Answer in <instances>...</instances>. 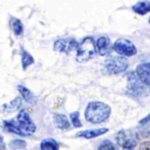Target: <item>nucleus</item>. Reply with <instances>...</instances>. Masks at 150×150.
I'll return each mask as SVG.
<instances>
[{
	"mask_svg": "<svg viewBox=\"0 0 150 150\" xmlns=\"http://www.w3.org/2000/svg\"><path fill=\"white\" fill-rule=\"evenodd\" d=\"M111 108L101 101H90L84 109V118L91 124H100L107 122L110 117Z\"/></svg>",
	"mask_w": 150,
	"mask_h": 150,
	"instance_id": "1",
	"label": "nucleus"
},
{
	"mask_svg": "<svg viewBox=\"0 0 150 150\" xmlns=\"http://www.w3.org/2000/svg\"><path fill=\"white\" fill-rule=\"evenodd\" d=\"M97 53L96 48V41L93 36H86L79 45V48L76 50V61L77 62H87L91 60L95 54Z\"/></svg>",
	"mask_w": 150,
	"mask_h": 150,
	"instance_id": "2",
	"label": "nucleus"
},
{
	"mask_svg": "<svg viewBox=\"0 0 150 150\" xmlns=\"http://www.w3.org/2000/svg\"><path fill=\"white\" fill-rule=\"evenodd\" d=\"M129 62L123 56H110L104 62V68L108 74H122L128 69Z\"/></svg>",
	"mask_w": 150,
	"mask_h": 150,
	"instance_id": "3",
	"label": "nucleus"
},
{
	"mask_svg": "<svg viewBox=\"0 0 150 150\" xmlns=\"http://www.w3.org/2000/svg\"><path fill=\"white\" fill-rule=\"evenodd\" d=\"M115 138L116 143L124 150H134L138 141L136 132L131 130H120L115 135Z\"/></svg>",
	"mask_w": 150,
	"mask_h": 150,
	"instance_id": "4",
	"label": "nucleus"
},
{
	"mask_svg": "<svg viewBox=\"0 0 150 150\" xmlns=\"http://www.w3.org/2000/svg\"><path fill=\"white\" fill-rule=\"evenodd\" d=\"M15 121H16L19 128L21 129V131L23 132L25 136H29V135H32V134L35 132L36 127H35V124H34L30 115L27 112L26 109H22V110L19 111Z\"/></svg>",
	"mask_w": 150,
	"mask_h": 150,
	"instance_id": "5",
	"label": "nucleus"
},
{
	"mask_svg": "<svg viewBox=\"0 0 150 150\" xmlns=\"http://www.w3.org/2000/svg\"><path fill=\"white\" fill-rule=\"evenodd\" d=\"M112 50L123 57H129L137 54L136 46L128 39H117L112 45Z\"/></svg>",
	"mask_w": 150,
	"mask_h": 150,
	"instance_id": "6",
	"label": "nucleus"
},
{
	"mask_svg": "<svg viewBox=\"0 0 150 150\" xmlns=\"http://www.w3.org/2000/svg\"><path fill=\"white\" fill-rule=\"evenodd\" d=\"M79 45L80 43L75 39H73V38H63V39H57L56 41H54L53 48L56 52L69 54V53H71L75 49L77 50Z\"/></svg>",
	"mask_w": 150,
	"mask_h": 150,
	"instance_id": "7",
	"label": "nucleus"
},
{
	"mask_svg": "<svg viewBox=\"0 0 150 150\" xmlns=\"http://www.w3.org/2000/svg\"><path fill=\"white\" fill-rule=\"evenodd\" d=\"M128 89L131 91L132 95H145L146 91L144 89V84L138 79L136 71H131L128 74Z\"/></svg>",
	"mask_w": 150,
	"mask_h": 150,
	"instance_id": "8",
	"label": "nucleus"
},
{
	"mask_svg": "<svg viewBox=\"0 0 150 150\" xmlns=\"http://www.w3.org/2000/svg\"><path fill=\"white\" fill-rule=\"evenodd\" d=\"M136 74L138 76V79L141 80V82L150 88V62H144V63H139L136 67Z\"/></svg>",
	"mask_w": 150,
	"mask_h": 150,
	"instance_id": "9",
	"label": "nucleus"
},
{
	"mask_svg": "<svg viewBox=\"0 0 150 150\" xmlns=\"http://www.w3.org/2000/svg\"><path fill=\"white\" fill-rule=\"evenodd\" d=\"M96 48H97V54L102 56L108 55L112 50V46L110 45V39L108 36H100L96 40Z\"/></svg>",
	"mask_w": 150,
	"mask_h": 150,
	"instance_id": "10",
	"label": "nucleus"
},
{
	"mask_svg": "<svg viewBox=\"0 0 150 150\" xmlns=\"http://www.w3.org/2000/svg\"><path fill=\"white\" fill-rule=\"evenodd\" d=\"M108 131V128H98V129H88V130H82L79 131L75 136L76 137H81V138H86V139H91L95 137H98L103 134H105Z\"/></svg>",
	"mask_w": 150,
	"mask_h": 150,
	"instance_id": "11",
	"label": "nucleus"
},
{
	"mask_svg": "<svg viewBox=\"0 0 150 150\" xmlns=\"http://www.w3.org/2000/svg\"><path fill=\"white\" fill-rule=\"evenodd\" d=\"M16 88H18L19 93L21 94V97H22L27 103H29V104H35V103H36L38 97H36L27 87H25L23 84H18Z\"/></svg>",
	"mask_w": 150,
	"mask_h": 150,
	"instance_id": "12",
	"label": "nucleus"
},
{
	"mask_svg": "<svg viewBox=\"0 0 150 150\" xmlns=\"http://www.w3.org/2000/svg\"><path fill=\"white\" fill-rule=\"evenodd\" d=\"M54 124L56 125V128H59L60 130H68L70 128V121L68 120V117L63 114H55L54 115Z\"/></svg>",
	"mask_w": 150,
	"mask_h": 150,
	"instance_id": "13",
	"label": "nucleus"
},
{
	"mask_svg": "<svg viewBox=\"0 0 150 150\" xmlns=\"http://www.w3.org/2000/svg\"><path fill=\"white\" fill-rule=\"evenodd\" d=\"M131 9L139 15H145L148 13H150V1H137L136 4H134L131 6Z\"/></svg>",
	"mask_w": 150,
	"mask_h": 150,
	"instance_id": "14",
	"label": "nucleus"
},
{
	"mask_svg": "<svg viewBox=\"0 0 150 150\" xmlns=\"http://www.w3.org/2000/svg\"><path fill=\"white\" fill-rule=\"evenodd\" d=\"M2 128L4 130L8 131V132H13L15 135H20V136H25L23 132L21 131V129L19 128L15 118L14 120H9V121H4L2 122Z\"/></svg>",
	"mask_w": 150,
	"mask_h": 150,
	"instance_id": "15",
	"label": "nucleus"
},
{
	"mask_svg": "<svg viewBox=\"0 0 150 150\" xmlns=\"http://www.w3.org/2000/svg\"><path fill=\"white\" fill-rule=\"evenodd\" d=\"M21 107V97H15L14 100H12L9 103H6L1 107V110L4 114L7 112H12V111H16L19 110V108Z\"/></svg>",
	"mask_w": 150,
	"mask_h": 150,
	"instance_id": "16",
	"label": "nucleus"
},
{
	"mask_svg": "<svg viewBox=\"0 0 150 150\" xmlns=\"http://www.w3.org/2000/svg\"><path fill=\"white\" fill-rule=\"evenodd\" d=\"M9 26H11L15 36H21L23 34V25H22L21 20H19L18 18H11L9 19Z\"/></svg>",
	"mask_w": 150,
	"mask_h": 150,
	"instance_id": "17",
	"label": "nucleus"
},
{
	"mask_svg": "<svg viewBox=\"0 0 150 150\" xmlns=\"http://www.w3.org/2000/svg\"><path fill=\"white\" fill-rule=\"evenodd\" d=\"M41 150H59V143L54 138H45L40 143Z\"/></svg>",
	"mask_w": 150,
	"mask_h": 150,
	"instance_id": "18",
	"label": "nucleus"
},
{
	"mask_svg": "<svg viewBox=\"0 0 150 150\" xmlns=\"http://www.w3.org/2000/svg\"><path fill=\"white\" fill-rule=\"evenodd\" d=\"M33 63H34V57L32 56V54L28 53L26 49H21V64H22V69L26 70Z\"/></svg>",
	"mask_w": 150,
	"mask_h": 150,
	"instance_id": "19",
	"label": "nucleus"
},
{
	"mask_svg": "<svg viewBox=\"0 0 150 150\" xmlns=\"http://www.w3.org/2000/svg\"><path fill=\"white\" fill-rule=\"evenodd\" d=\"M97 150H120V149L117 148V145L115 143H112L109 139H105L100 143V145L97 146Z\"/></svg>",
	"mask_w": 150,
	"mask_h": 150,
	"instance_id": "20",
	"label": "nucleus"
},
{
	"mask_svg": "<svg viewBox=\"0 0 150 150\" xmlns=\"http://www.w3.org/2000/svg\"><path fill=\"white\" fill-rule=\"evenodd\" d=\"M70 122H71V125L74 128H81L82 127V122L80 121V112L79 111H74L70 114Z\"/></svg>",
	"mask_w": 150,
	"mask_h": 150,
	"instance_id": "21",
	"label": "nucleus"
},
{
	"mask_svg": "<svg viewBox=\"0 0 150 150\" xmlns=\"http://www.w3.org/2000/svg\"><path fill=\"white\" fill-rule=\"evenodd\" d=\"M9 148L13 149V150L23 149V148H26V142H25L23 139H13V141L9 143Z\"/></svg>",
	"mask_w": 150,
	"mask_h": 150,
	"instance_id": "22",
	"label": "nucleus"
},
{
	"mask_svg": "<svg viewBox=\"0 0 150 150\" xmlns=\"http://www.w3.org/2000/svg\"><path fill=\"white\" fill-rule=\"evenodd\" d=\"M139 150H150V141L142 143L141 146H139Z\"/></svg>",
	"mask_w": 150,
	"mask_h": 150,
	"instance_id": "23",
	"label": "nucleus"
},
{
	"mask_svg": "<svg viewBox=\"0 0 150 150\" xmlns=\"http://www.w3.org/2000/svg\"><path fill=\"white\" fill-rule=\"evenodd\" d=\"M149 122H150V114H149V115H146L144 118H142V120L139 121V125L146 124V123H149Z\"/></svg>",
	"mask_w": 150,
	"mask_h": 150,
	"instance_id": "24",
	"label": "nucleus"
},
{
	"mask_svg": "<svg viewBox=\"0 0 150 150\" xmlns=\"http://www.w3.org/2000/svg\"><path fill=\"white\" fill-rule=\"evenodd\" d=\"M0 143H1V150H5V144H4V138H2V136L0 137Z\"/></svg>",
	"mask_w": 150,
	"mask_h": 150,
	"instance_id": "25",
	"label": "nucleus"
},
{
	"mask_svg": "<svg viewBox=\"0 0 150 150\" xmlns=\"http://www.w3.org/2000/svg\"><path fill=\"white\" fill-rule=\"evenodd\" d=\"M149 23H150V18H149Z\"/></svg>",
	"mask_w": 150,
	"mask_h": 150,
	"instance_id": "26",
	"label": "nucleus"
}]
</instances>
